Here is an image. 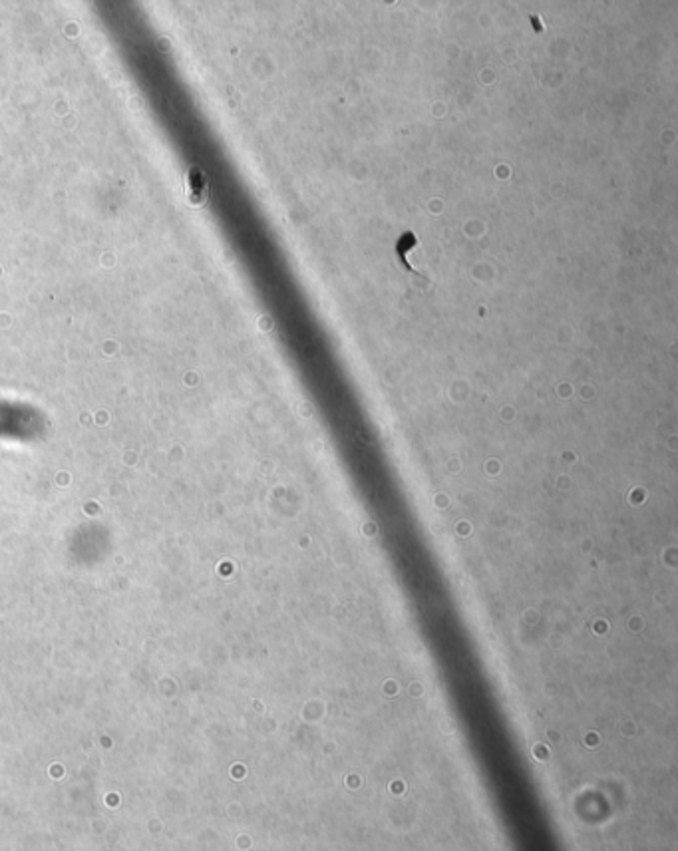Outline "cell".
Masks as SVG:
<instances>
[{
	"mask_svg": "<svg viewBox=\"0 0 678 851\" xmlns=\"http://www.w3.org/2000/svg\"><path fill=\"white\" fill-rule=\"evenodd\" d=\"M416 247H418V237H416L414 231H404L400 237H398V241H396V255H398V259H400L402 267L408 271V273H412V275H418V271H416L414 267L410 265V261H408V255L414 251Z\"/></svg>",
	"mask_w": 678,
	"mask_h": 851,
	"instance_id": "6da1fadb",
	"label": "cell"
},
{
	"mask_svg": "<svg viewBox=\"0 0 678 851\" xmlns=\"http://www.w3.org/2000/svg\"><path fill=\"white\" fill-rule=\"evenodd\" d=\"M187 189H189L191 203H203L209 193L207 177H205L199 169H191V171H189V185H187Z\"/></svg>",
	"mask_w": 678,
	"mask_h": 851,
	"instance_id": "7a4b0ae2",
	"label": "cell"
}]
</instances>
